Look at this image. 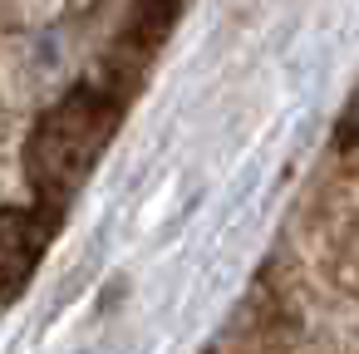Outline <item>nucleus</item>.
Segmentation results:
<instances>
[{
	"label": "nucleus",
	"instance_id": "f257e3e1",
	"mask_svg": "<svg viewBox=\"0 0 359 354\" xmlns=\"http://www.w3.org/2000/svg\"><path fill=\"white\" fill-rule=\"evenodd\" d=\"M114 128H118V99L99 84H84V89L65 94L50 114H40V123L30 128V143H25V177L50 212L65 207L74 197V187L94 172Z\"/></svg>",
	"mask_w": 359,
	"mask_h": 354
},
{
	"label": "nucleus",
	"instance_id": "7ed1b4c3",
	"mask_svg": "<svg viewBox=\"0 0 359 354\" xmlns=\"http://www.w3.org/2000/svg\"><path fill=\"white\" fill-rule=\"evenodd\" d=\"M172 11H177V0H138V45H158Z\"/></svg>",
	"mask_w": 359,
	"mask_h": 354
},
{
	"label": "nucleus",
	"instance_id": "20e7f679",
	"mask_svg": "<svg viewBox=\"0 0 359 354\" xmlns=\"http://www.w3.org/2000/svg\"><path fill=\"white\" fill-rule=\"evenodd\" d=\"M40 11H45V0H0V25H6V30H20V25H30Z\"/></svg>",
	"mask_w": 359,
	"mask_h": 354
},
{
	"label": "nucleus",
	"instance_id": "f03ea898",
	"mask_svg": "<svg viewBox=\"0 0 359 354\" xmlns=\"http://www.w3.org/2000/svg\"><path fill=\"white\" fill-rule=\"evenodd\" d=\"M45 241H50V217L45 212H30V207L0 212V300L20 295L35 261L45 256Z\"/></svg>",
	"mask_w": 359,
	"mask_h": 354
},
{
	"label": "nucleus",
	"instance_id": "39448f33",
	"mask_svg": "<svg viewBox=\"0 0 359 354\" xmlns=\"http://www.w3.org/2000/svg\"><path fill=\"white\" fill-rule=\"evenodd\" d=\"M339 143L359 153V89H354V94H349V104H344V118H339Z\"/></svg>",
	"mask_w": 359,
	"mask_h": 354
}]
</instances>
